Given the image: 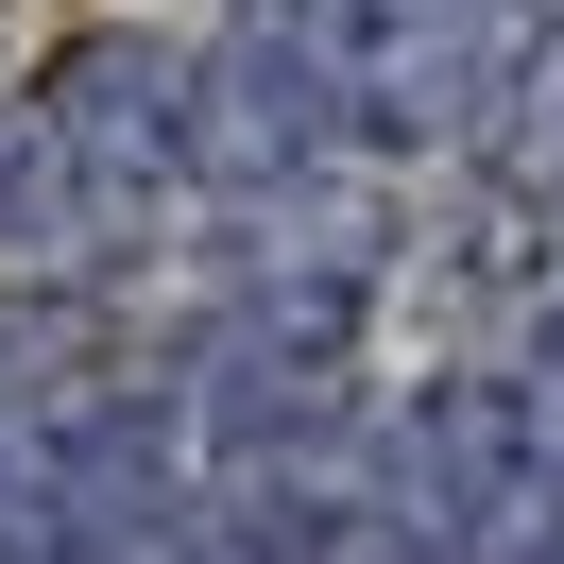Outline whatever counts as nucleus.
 I'll use <instances>...</instances> for the list:
<instances>
[{"label": "nucleus", "mask_w": 564, "mask_h": 564, "mask_svg": "<svg viewBox=\"0 0 564 564\" xmlns=\"http://www.w3.org/2000/svg\"><path fill=\"white\" fill-rule=\"evenodd\" d=\"M462 564H564V462H513L496 513L462 530Z\"/></svg>", "instance_id": "obj_1"}]
</instances>
